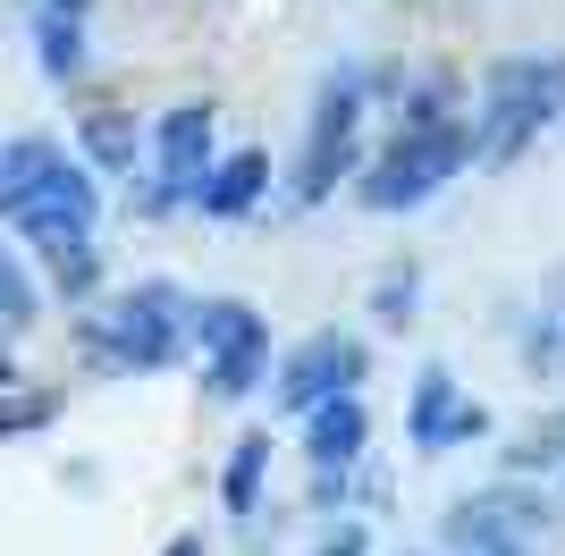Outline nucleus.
Listing matches in <instances>:
<instances>
[{
	"label": "nucleus",
	"instance_id": "6e6552de",
	"mask_svg": "<svg viewBox=\"0 0 565 556\" xmlns=\"http://www.w3.org/2000/svg\"><path fill=\"white\" fill-rule=\"evenodd\" d=\"M548 498L523 472H507V481H490V489H472V498H456L448 506V539H456V556L465 548H532V532L548 523Z\"/></svg>",
	"mask_w": 565,
	"mask_h": 556
},
{
	"label": "nucleus",
	"instance_id": "20e7f679",
	"mask_svg": "<svg viewBox=\"0 0 565 556\" xmlns=\"http://www.w3.org/2000/svg\"><path fill=\"white\" fill-rule=\"evenodd\" d=\"M363 118H372V76H363V68L321 76L312 118H305V152H296V178H287L296 203H330L338 178L363 169Z\"/></svg>",
	"mask_w": 565,
	"mask_h": 556
},
{
	"label": "nucleus",
	"instance_id": "9b49d317",
	"mask_svg": "<svg viewBox=\"0 0 565 556\" xmlns=\"http://www.w3.org/2000/svg\"><path fill=\"white\" fill-rule=\"evenodd\" d=\"M363 447H372L363 388H354V396H330V405H312V414H305V463H312V481H321V498H338V481L363 463Z\"/></svg>",
	"mask_w": 565,
	"mask_h": 556
},
{
	"label": "nucleus",
	"instance_id": "1a4fd4ad",
	"mask_svg": "<svg viewBox=\"0 0 565 556\" xmlns=\"http://www.w3.org/2000/svg\"><path fill=\"white\" fill-rule=\"evenodd\" d=\"M94 220H102V185H94V169L76 161V152L51 169V178L34 185L18 211H9V228H18L34 254H51V245H85V236H94Z\"/></svg>",
	"mask_w": 565,
	"mask_h": 556
},
{
	"label": "nucleus",
	"instance_id": "39448f33",
	"mask_svg": "<svg viewBox=\"0 0 565 556\" xmlns=\"http://www.w3.org/2000/svg\"><path fill=\"white\" fill-rule=\"evenodd\" d=\"M194 363H203V396L212 405H236L270 379V329L245 296H212L194 303Z\"/></svg>",
	"mask_w": 565,
	"mask_h": 556
},
{
	"label": "nucleus",
	"instance_id": "9d476101",
	"mask_svg": "<svg viewBox=\"0 0 565 556\" xmlns=\"http://www.w3.org/2000/svg\"><path fill=\"white\" fill-rule=\"evenodd\" d=\"M405 439L423 447V456L472 447V439H490V405H472L448 363H423L414 371V396H405Z\"/></svg>",
	"mask_w": 565,
	"mask_h": 556
},
{
	"label": "nucleus",
	"instance_id": "412c9836",
	"mask_svg": "<svg viewBox=\"0 0 565 556\" xmlns=\"http://www.w3.org/2000/svg\"><path fill=\"white\" fill-rule=\"evenodd\" d=\"M51 414H60L51 396H18V388H0V439H18V430H43Z\"/></svg>",
	"mask_w": 565,
	"mask_h": 556
},
{
	"label": "nucleus",
	"instance_id": "b1692460",
	"mask_svg": "<svg viewBox=\"0 0 565 556\" xmlns=\"http://www.w3.org/2000/svg\"><path fill=\"white\" fill-rule=\"evenodd\" d=\"M161 556H203V532H186V539H169Z\"/></svg>",
	"mask_w": 565,
	"mask_h": 556
},
{
	"label": "nucleus",
	"instance_id": "bb28decb",
	"mask_svg": "<svg viewBox=\"0 0 565 556\" xmlns=\"http://www.w3.org/2000/svg\"><path fill=\"white\" fill-rule=\"evenodd\" d=\"M557 506H565V489H557Z\"/></svg>",
	"mask_w": 565,
	"mask_h": 556
},
{
	"label": "nucleus",
	"instance_id": "423d86ee",
	"mask_svg": "<svg viewBox=\"0 0 565 556\" xmlns=\"http://www.w3.org/2000/svg\"><path fill=\"white\" fill-rule=\"evenodd\" d=\"M363 371H372V346H363L354 329H312V338H296V346L279 354V371H270V405L305 421L312 405L354 396V388H363Z\"/></svg>",
	"mask_w": 565,
	"mask_h": 556
},
{
	"label": "nucleus",
	"instance_id": "aec40b11",
	"mask_svg": "<svg viewBox=\"0 0 565 556\" xmlns=\"http://www.w3.org/2000/svg\"><path fill=\"white\" fill-rule=\"evenodd\" d=\"M523 363L541 371L548 388H565V303H548L541 321L523 329Z\"/></svg>",
	"mask_w": 565,
	"mask_h": 556
},
{
	"label": "nucleus",
	"instance_id": "a878e982",
	"mask_svg": "<svg viewBox=\"0 0 565 556\" xmlns=\"http://www.w3.org/2000/svg\"><path fill=\"white\" fill-rule=\"evenodd\" d=\"M465 556H532V548H465Z\"/></svg>",
	"mask_w": 565,
	"mask_h": 556
},
{
	"label": "nucleus",
	"instance_id": "4468645a",
	"mask_svg": "<svg viewBox=\"0 0 565 556\" xmlns=\"http://www.w3.org/2000/svg\"><path fill=\"white\" fill-rule=\"evenodd\" d=\"M68 161V143H51V136H18V143H0V220L34 194V185L51 178V169Z\"/></svg>",
	"mask_w": 565,
	"mask_h": 556
},
{
	"label": "nucleus",
	"instance_id": "f8f14e48",
	"mask_svg": "<svg viewBox=\"0 0 565 556\" xmlns=\"http://www.w3.org/2000/svg\"><path fill=\"white\" fill-rule=\"evenodd\" d=\"M262 194H270V152L245 143V152H220L212 161V178L194 185V211H203V220H245Z\"/></svg>",
	"mask_w": 565,
	"mask_h": 556
},
{
	"label": "nucleus",
	"instance_id": "4be33fe9",
	"mask_svg": "<svg viewBox=\"0 0 565 556\" xmlns=\"http://www.w3.org/2000/svg\"><path fill=\"white\" fill-rule=\"evenodd\" d=\"M372 303H380V321H388V329H405V321H414V270H388Z\"/></svg>",
	"mask_w": 565,
	"mask_h": 556
},
{
	"label": "nucleus",
	"instance_id": "cd10ccee",
	"mask_svg": "<svg viewBox=\"0 0 565 556\" xmlns=\"http://www.w3.org/2000/svg\"><path fill=\"white\" fill-rule=\"evenodd\" d=\"M405 556H414V548H405Z\"/></svg>",
	"mask_w": 565,
	"mask_h": 556
},
{
	"label": "nucleus",
	"instance_id": "f03ea898",
	"mask_svg": "<svg viewBox=\"0 0 565 556\" xmlns=\"http://www.w3.org/2000/svg\"><path fill=\"white\" fill-rule=\"evenodd\" d=\"M76 338L102 371H169L194 354V296L178 278H136V287L85 303Z\"/></svg>",
	"mask_w": 565,
	"mask_h": 556
},
{
	"label": "nucleus",
	"instance_id": "f3484780",
	"mask_svg": "<svg viewBox=\"0 0 565 556\" xmlns=\"http://www.w3.org/2000/svg\"><path fill=\"white\" fill-rule=\"evenodd\" d=\"M507 472H565V414H532L507 447Z\"/></svg>",
	"mask_w": 565,
	"mask_h": 556
},
{
	"label": "nucleus",
	"instance_id": "dca6fc26",
	"mask_svg": "<svg viewBox=\"0 0 565 556\" xmlns=\"http://www.w3.org/2000/svg\"><path fill=\"white\" fill-rule=\"evenodd\" d=\"M262 472H270V430H245V439L228 447V472H220V506L254 514L262 506Z\"/></svg>",
	"mask_w": 565,
	"mask_h": 556
},
{
	"label": "nucleus",
	"instance_id": "393cba45",
	"mask_svg": "<svg viewBox=\"0 0 565 556\" xmlns=\"http://www.w3.org/2000/svg\"><path fill=\"white\" fill-rule=\"evenodd\" d=\"M0 388H18V363H9V346H0Z\"/></svg>",
	"mask_w": 565,
	"mask_h": 556
},
{
	"label": "nucleus",
	"instance_id": "a211bd4d",
	"mask_svg": "<svg viewBox=\"0 0 565 556\" xmlns=\"http://www.w3.org/2000/svg\"><path fill=\"white\" fill-rule=\"evenodd\" d=\"M43 270H51V287H60L68 303H94V287H102V254H94V236H85V245H51Z\"/></svg>",
	"mask_w": 565,
	"mask_h": 556
},
{
	"label": "nucleus",
	"instance_id": "2eb2a0df",
	"mask_svg": "<svg viewBox=\"0 0 565 556\" xmlns=\"http://www.w3.org/2000/svg\"><path fill=\"white\" fill-rule=\"evenodd\" d=\"M76 143H85V161H94L102 178H136V118L127 110H85Z\"/></svg>",
	"mask_w": 565,
	"mask_h": 556
},
{
	"label": "nucleus",
	"instance_id": "6ab92c4d",
	"mask_svg": "<svg viewBox=\"0 0 565 556\" xmlns=\"http://www.w3.org/2000/svg\"><path fill=\"white\" fill-rule=\"evenodd\" d=\"M43 321V296H34V278H25V261L0 245V338H18V329Z\"/></svg>",
	"mask_w": 565,
	"mask_h": 556
},
{
	"label": "nucleus",
	"instance_id": "f257e3e1",
	"mask_svg": "<svg viewBox=\"0 0 565 556\" xmlns=\"http://www.w3.org/2000/svg\"><path fill=\"white\" fill-rule=\"evenodd\" d=\"M557 118H565V51H515V60H490L481 93L465 101L472 161H481V169H515Z\"/></svg>",
	"mask_w": 565,
	"mask_h": 556
},
{
	"label": "nucleus",
	"instance_id": "0eeeda50",
	"mask_svg": "<svg viewBox=\"0 0 565 556\" xmlns=\"http://www.w3.org/2000/svg\"><path fill=\"white\" fill-rule=\"evenodd\" d=\"M212 161H220V110L212 101H169L161 127H152V185H143V211L194 203V185L212 178Z\"/></svg>",
	"mask_w": 565,
	"mask_h": 556
},
{
	"label": "nucleus",
	"instance_id": "7ed1b4c3",
	"mask_svg": "<svg viewBox=\"0 0 565 556\" xmlns=\"http://www.w3.org/2000/svg\"><path fill=\"white\" fill-rule=\"evenodd\" d=\"M472 169V127L465 118H397V136L363 152L354 169V203L363 211H423L430 194H448L456 178Z\"/></svg>",
	"mask_w": 565,
	"mask_h": 556
},
{
	"label": "nucleus",
	"instance_id": "5701e85b",
	"mask_svg": "<svg viewBox=\"0 0 565 556\" xmlns=\"http://www.w3.org/2000/svg\"><path fill=\"white\" fill-rule=\"evenodd\" d=\"M312 556H363V532H354V523H347V532H330V539H321V548H312Z\"/></svg>",
	"mask_w": 565,
	"mask_h": 556
},
{
	"label": "nucleus",
	"instance_id": "ddd939ff",
	"mask_svg": "<svg viewBox=\"0 0 565 556\" xmlns=\"http://www.w3.org/2000/svg\"><path fill=\"white\" fill-rule=\"evenodd\" d=\"M34 68L51 85L85 76V0H34Z\"/></svg>",
	"mask_w": 565,
	"mask_h": 556
}]
</instances>
